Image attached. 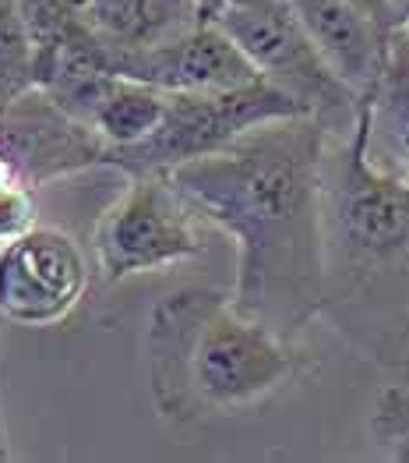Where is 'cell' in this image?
Listing matches in <instances>:
<instances>
[{
  "mask_svg": "<svg viewBox=\"0 0 409 463\" xmlns=\"http://www.w3.org/2000/svg\"><path fill=\"white\" fill-rule=\"evenodd\" d=\"M329 135L311 114L279 117L170 170L198 216L237 244L233 301L290 340L321 318Z\"/></svg>",
  "mask_w": 409,
  "mask_h": 463,
  "instance_id": "cell-1",
  "label": "cell"
},
{
  "mask_svg": "<svg viewBox=\"0 0 409 463\" xmlns=\"http://www.w3.org/2000/svg\"><path fill=\"white\" fill-rule=\"evenodd\" d=\"M321 318L364 361L409 383V184L371 163L364 107L325 149Z\"/></svg>",
  "mask_w": 409,
  "mask_h": 463,
  "instance_id": "cell-2",
  "label": "cell"
},
{
  "mask_svg": "<svg viewBox=\"0 0 409 463\" xmlns=\"http://www.w3.org/2000/svg\"><path fill=\"white\" fill-rule=\"evenodd\" d=\"M303 368V350L251 318L226 290L181 287L149 311L145 379L152 407L170 428L251 411Z\"/></svg>",
  "mask_w": 409,
  "mask_h": 463,
  "instance_id": "cell-3",
  "label": "cell"
},
{
  "mask_svg": "<svg viewBox=\"0 0 409 463\" xmlns=\"http://www.w3.org/2000/svg\"><path fill=\"white\" fill-rule=\"evenodd\" d=\"M201 18L223 29L265 81L297 99L332 135L357 124L364 99L325 64L290 0H205Z\"/></svg>",
  "mask_w": 409,
  "mask_h": 463,
  "instance_id": "cell-4",
  "label": "cell"
},
{
  "mask_svg": "<svg viewBox=\"0 0 409 463\" xmlns=\"http://www.w3.org/2000/svg\"><path fill=\"white\" fill-rule=\"evenodd\" d=\"M205 220L177 192L170 174H131L124 192L99 213L92 227V259L103 283L170 269L205 251Z\"/></svg>",
  "mask_w": 409,
  "mask_h": 463,
  "instance_id": "cell-5",
  "label": "cell"
},
{
  "mask_svg": "<svg viewBox=\"0 0 409 463\" xmlns=\"http://www.w3.org/2000/svg\"><path fill=\"white\" fill-rule=\"evenodd\" d=\"M300 114L307 110L297 99H290L283 89H275L265 78L219 92H170V107L155 135L135 149L113 153L107 170H116L124 177L152 170L170 174L191 159L219 153L258 124Z\"/></svg>",
  "mask_w": 409,
  "mask_h": 463,
  "instance_id": "cell-6",
  "label": "cell"
},
{
  "mask_svg": "<svg viewBox=\"0 0 409 463\" xmlns=\"http://www.w3.org/2000/svg\"><path fill=\"white\" fill-rule=\"evenodd\" d=\"M88 290V259L71 233L33 227L0 244V318L29 329L60 326Z\"/></svg>",
  "mask_w": 409,
  "mask_h": 463,
  "instance_id": "cell-7",
  "label": "cell"
},
{
  "mask_svg": "<svg viewBox=\"0 0 409 463\" xmlns=\"http://www.w3.org/2000/svg\"><path fill=\"white\" fill-rule=\"evenodd\" d=\"M0 156L33 192L60 177L107 170L103 138L36 85L0 107Z\"/></svg>",
  "mask_w": 409,
  "mask_h": 463,
  "instance_id": "cell-8",
  "label": "cell"
},
{
  "mask_svg": "<svg viewBox=\"0 0 409 463\" xmlns=\"http://www.w3.org/2000/svg\"><path fill=\"white\" fill-rule=\"evenodd\" d=\"M107 61L116 75L138 78L163 92H219L261 78L240 46L205 18L155 46L107 50Z\"/></svg>",
  "mask_w": 409,
  "mask_h": 463,
  "instance_id": "cell-9",
  "label": "cell"
},
{
  "mask_svg": "<svg viewBox=\"0 0 409 463\" xmlns=\"http://www.w3.org/2000/svg\"><path fill=\"white\" fill-rule=\"evenodd\" d=\"M290 7L325 64L360 99H367L385 71L399 22L377 18L357 0H290Z\"/></svg>",
  "mask_w": 409,
  "mask_h": 463,
  "instance_id": "cell-10",
  "label": "cell"
},
{
  "mask_svg": "<svg viewBox=\"0 0 409 463\" xmlns=\"http://www.w3.org/2000/svg\"><path fill=\"white\" fill-rule=\"evenodd\" d=\"M367 156L377 170L409 184V29H395L385 71L364 99Z\"/></svg>",
  "mask_w": 409,
  "mask_h": 463,
  "instance_id": "cell-11",
  "label": "cell"
},
{
  "mask_svg": "<svg viewBox=\"0 0 409 463\" xmlns=\"http://www.w3.org/2000/svg\"><path fill=\"white\" fill-rule=\"evenodd\" d=\"M107 50H138L181 36L201 22V0H85Z\"/></svg>",
  "mask_w": 409,
  "mask_h": 463,
  "instance_id": "cell-12",
  "label": "cell"
},
{
  "mask_svg": "<svg viewBox=\"0 0 409 463\" xmlns=\"http://www.w3.org/2000/svg\"><path fill=\"white\" fill-rule=\"evenodd\" d=\"M36 85V53L18 0H0V107Z\"/></svg>",
  "mask_w": 409,
  "mask_h": 463,
  "instance_id": "cell-13",
  "label": "cell"
},
{
  "mask_svg": "<svg viewBox=\"0 0 409 463\" xmlns=\"http://www.w3.org/2000/svg\"><path fill=\"white\" fill-rule=\"evenodd\" d=\"M36 227V198L33 188H4L0 192V244Z\"/></svg>",
  "mask_w": 409,
  "mask_h": 463,
  "instance_id": "cell-14",
  "label": "cell"
},
{
  "mask_svg": "<svg viewBox=\"0 0 409 463\" xmlns=\"http://www.w3.org/2000/svg\"><path fill=\"white\" fill-rule=\"evenodd\" d=\"M360 7L374 11L377 18H388V22H399V11H395V0H357Z\"/></svg>",
  "mask_w": 409,
  "mask_h": 463,
  "instance_id": "cell-15",
  "label": "cell"
},
{
  "mask_svg": "<svg viewBox=\"0 0 409 463\" xmlns=\"http://www.w3.org/2000/svg\"><path fill=\"white\" fill-rule=\"evenodd\" d=\"M11 460V439H7V425H4V400H0V463Z\"/></svg>",
  "mask_w": 409,
  "mask_h": 463,
  "instance_id": "cell-16",
  "label": "cell"
},
{
  "mask_svg": "<svg viewBox=\"0 0 409 463\" xmlns=\"http://www.w3.org/2000/svg\"><path fill=\"white\" fill-rule=\"evenodd\" d=\"M399 25H403V29H409V0L403 4V11H399Z\"/></svg>",
  "mask_w": 409,
  "mask_h": 463,
  "instance_id": "cell-17",
  "label": "cell"
},
{
  "mask_svg": "<svg viewBox=\"0 0 409 463\" xmlns=\"http://www.w3.org/2000/svg\"><path fill=\"white\" fill-rule=\"evenodd\" d=\"M403 4H406V0H395V11H403Z\"/></svg>",
  "mask_w": 409,
  "mask_h": 463,
  "instance_id": "cell-18",
  "label": "cell"
},
{
  "mask_svg": "<svg viewBox=\"0 0 409 463\" xmlns=\"http://www.w3.org/2000/svg\"><path fill=\"white\" fill-rule=\"evenodd\" d=\"M201 4H205V0H201Z\"/></svg>",
  "mask_w": 409,
  "mask_h": 463,
  "instance_id": "cell-19",
  "label": "cell"
},
{
  "mask_svg": "<svg viewBox=\"0 0 409 463\" xmlns=\"http://www.w3.org/2000/svg\"><path fill=\"white\" fill-rule=\"evenodd\" d=\"M0 322H4V318H0Z\"/></svg>",
  "mask_w": 409,
  "mask_h": 463,
  "instance_id": "cell-20",
  "label": "cell"
}]
</instances>
